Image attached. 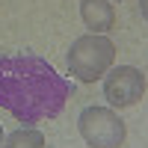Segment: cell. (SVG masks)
Returning a JSON list of instances; mask_svg holds the SVG:
<instances>
[{
	"instance_id": "1",
	"label": "cell",
	"mask_w": 148,
	"mask_h": 148,
	"mask_svg": "<svg viewBox=\"0 0 148 148\" xmlns=\"http://www.w3.org/2000/svg\"><path fill=\"white\" fill-rule=\"evenodd\" d=\"M74 95V83L47 59L21 53L0 56V107L24 125L56 119Z\"/></svg>"
},
{
	"instance_id": "2",
	"label": "cell",
	"mask_w": 148,
	"mask_h": 148,
	"mask_svg": "<svg viewBox=\"0 0 148 148\" xmlns=\"http://www.w3.org/2000/svg\"><path fill=\"white\" fill-rule=\"evenodd\" d=\"M116 62V45L107 36H80L68 51V68L77 80L83 83H95L113 68Z\"/></svg>"
},
{
	"instance_id": "3",
	"label": "cell",
	"mask_w": 148,
	"mask_h": 148,
	"mask_svg": "<svg viewBox=\"0 0 148 148\" xmlns=\"http://www.w3.org/2000/svg\"><path fill=\"white\" fill-rule=\"evenodd\" d=\"M80 136L89 148H119L127 136V127L110 107H86L77 119Z\"/></svg>"
},
{
	"instance_id": "4",
	"label": "cell",
	"mask_w": 148,
	"mask_h": 148,
	"mask_svg": "<svg viewBox=\"0 0 148 148\" xmlns=\"http://www.w3.org/2000/svg\"><path fill=\"white\" fill-rule=\"evenodd\" d=\"M145 74L133 65H116L104 74V98L110 101V107H133L136 101H142L145 95Z\"/></svg>"
},
{
	"instance_id": "5",
	"label": "cell",
	"mask_w": 148,
	"mask_h": 148,
	"mask_svg": "<svg viewBox=\"0 0 148 148\" xmlns=\"http://www.w3.org/2000/svg\"><path fill=\"white\" fill-rule=\"evenodd\" d=\"M80 18L89 27V33H95V36H104L107 30L116 27V12H113L110 0H83L80 3Z\"/></svg>"
},
{
	"instance_id": "6",
	"label": "cell",
	"mask_w": 148,
	"mask_h": 148,
	"mask_svg": "<svg viewBox=\"0 0 148 148\" xmlns=\"http://www.w3.org/2000/svg\"><path fill=\"white\" fill-rule=\"evenodd\" d=\"M3 148H45V133L36 127H21L3 139Z\"/></svg>"
},
{
	"instance_id": "7",
	"label": "cell",
	"mask_w": 148,
	"mask_h": 148,
	"mask_svg": "<svg viewBox=\"0 0 148 148\" xmlns=\"http://www.w3.org/2000/svg\"><path fill=\"white\" fill-rule=\"evenodd\" d=\"M139 12H142V18L148 21V0H139Z\"/></svg>"
},
{
	"instance_id": "8",
	"label": "cell",
	"mask_w": 148,
	"mask_h": 148,
	"mask_svg": "<svg viewBox=\"0 0 148 148\" xmlns=\"http://www.w3.org/2000/svg\"><path fill=\"white\" fill-rule=\"evenodd\" d=\"M0 148H3V127H0Z\"/></svg>"
}]
</instances>
